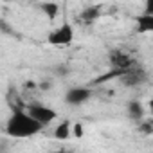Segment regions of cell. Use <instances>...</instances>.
<instances>
[{"instance_id":"obj_1","label":"cell","mask_w":153,"mask_h":153,"mask_svg":"<svg viewBox=\"0 0 153 153\" xmlns=\"http://www.w3.org/2000/svg\"><path fill=\"white\" fill-rule=\"evenodd\" d=\"M42 130H43V124L36 121L29 112H24L20 108H15V112L11 114L4 128L6 135L13 139H29L33 135H38Z\"/></svg>"},{"instance_id":"obj_2","label":"cell","mask_w":153,"mask_h":153,"mask_svg":"<svg viewBox=\"0 0 153 153\" xmlns=\"http://www.w3.org/2000/svg\"><path fill=\"white\" fill-rule=\"evenodd\" d=\"M74 40V29L70 24H61L58 29H54L49 36H47V42L54 47H65V45H70Z\"/></svg>"},{"instance_id":"obj_3","label":"cell","mask_w":153,"mask_h":153,"mask_svg":"<svg viewBox=\"0 0 153 153\" xmlns=\"http://www.w3.org/2000/svg\"><path fill=\"white\" fill-rule=\"evenodd\" d=\"M108 61H110V65H112V68H115V70H121L123 74L126 72V70H130L131 67H135L137 65V61L130 56V54H126V52H123V51H110V54H108ZM121 74V76H123Z\"/></svg>"},{"instance_id":"obj_4","label":"cell","mask_w":153,"mask_h":153,"mask_svg":"<svg viewBox=\"0 0 153 153\" xmlns=\"http://www.w3.org/2000/svg\"><path fill=\"white\" fill-rule=\"evenodd\" d=\"M146 79H148V74H146V70H144L142 67H139V65L131 67V68L126 70L123 76H119V81H121L123 87H139V85L146 83Z\"/></svg>"},{"instance_id":"obj_5","label":"cell","mask_w":153,"mask_h":153,"mask_svg":"<svg viewBox=\"0 0 153 153\" xmlns=\"http://www.w3.org/2000/svg\"><path fill=\"white\" fill-rule=\"evenodd\" d=\"M25 110H27L36 121H40L43 126H47L49 123H52V121L56 119V112H54L51 106H45V105H40V103H29V105L25 106Z\"/></svg>"},{"instance_id":"obj_6","label":"cell","mask_w":153,"mask_h":153,"mask_svg":"<svg viewBox=\"0 0 153 153\" xmlns=\"http://www.w3.org/2000/svg\"><path fill=\"white\" fill-rule=\"evenodd\" d=\"M92 96V90L87 87H72L65 92V103L70 106H79L83 103H87Z\"/></svg>"},{"instance_id":"obj_7","label":"cell","mask_w":153,"mask_h":153,"mask_svg":"<svg viewBox=\"0 0 153 153\" xmlns=\"http://www.w3.org/2000/svg\"><path fill=\"white\" fill-rule=\"evenodd\" d=\"M135 25H137V33L139 34L153 33V15L142 13V15L135 16Z\"/></svg>"},{"instance_id":"obj_8","label":"cell","mask_w":153,"mask_h":153,"mask_svg":"<svg viewBox=\"0 0 153 153\" xmlns=\"http://www.w3.org/2000/svg\"><path fill=\"white\" fill-rule=\"evenodd\" d=\"M101 16V6H88L79 13V20L85 24H92Z\"/></svg>"},{"instance_id":"obj_9","label":"cell","mask_w":153,"mask_h":153,"mask_svg":"<svg viewBox=\"0 0 153 153\" xmlns=\"http://www.w3.org/2000/svg\"><path fill=\"white\" fill-rule=\"evenodd\" d=\"M126 110H128V117L133 119V121H142L144 119V106L140 101L133 99L126 105Z\"/></svg>"},{"instance_id":"obj_10","label":"cell","mask_w":153,"mask_h":153,"mask_svg":"<svg viewBox=\"0 0 153 153\" xmlns=\"http://www.w3.org/2000/svg\"><path fill=\"white\" fill-rule=\"evenodd\" d=\"M70 131H72V126H70V121H63L56 126L54 130V137L58 140H67L70 137Z\"/></svg>"},{"instance_id":"obj_11","label":"cell","mask_w":153,"mask_h":153,"mask_svg":"<svg viewBox=\"0 0 153 153\" xmlns=\"http://www.w3.org/2000/svg\"><path fill=\"white\" fill-rule=\"evenodd\" d=\"M40 9L47 15V18L49 20H54L56 16H58V4H54V2H43L42 6H40Z\"/></svg>"},{"instance_id":"obj_12","label":"cell","mask_w":153,"mask_h":153,"mask_svg":"<svg viewBox=\"0 0 153 153\" xmlns=\"http://www.w3.org/2000/svg\"><path fill=\"white\" fill-rule=\"evenodd\" d=\"M139 131H140V133H146V135L153 133V123H149V121L140 123V124H139Z\"/></svg>"},{"instance_id":"obj_13","label":"cell","mask_w":153,"mask_h":153,"mask_svg":"<svg viewBox=\"0 0 153 153\" xmlns=\"http://www.w3.org/2000/svg\"><path fill=\"white\" fill-rule=\"evenodd\" d=\"M72 135H74L76 139H81V137H83V124H81V123L72 124Z\"/></svg>"},{"instance_id":"obj_14","label":"cell","mask_w":153,"mask_h":153,"mask_svg":"<svg viewBox=\"0 0 153 153\" xmlns=\"http://www.w3.org/2000/svg\"><path fill=\"white\" fill-rule=\"evenodd\" d=\"M52 72H54L56 76H59V78H61V76H67V74H68V68H67L65 65H58Z\"/></svg>"},{"instance_id":"obj_15","label":"cell","mask_w":153,"mask_h":153,"mask_svg":"<svg viewBox=\"0 0 153 153\" xmlns=\"http://www.w3.org/2000/svg\"><path fill=\"white\" fill-rule=\"evenodd\" d=\"M144 13L153 15V0H146L144 2Z\"/></svg>"},{"instance_id":"obj_16","label":"cell","mask_w":153,"mask_h":153,"mask_svg":"<svg viewBox=\"0 0 153 153\" xmlns=\"http://www.w3.org/2000/svg\"><path fill=\"white\" fill-rule=\"evenodd\" d=\"M38 88L43 90V92H47V90L52 88V83H51V81H42V83H38Z\"/></svg>"},{"instance_id":"obj_17","label":"cell","mask_w":153,"mask_h":153,"mask_svg":"<svg viewBox=\"0 0 153 153\" xmlns=\"http://www.w3.org/2000/svg\"><path fill=\"white\" fill-rule=\"evenodd\" d=\"M36 87V83H33V81H29V83H25V88H34Z\"/></svg>"},{"instance_id":"obj_18","label":"cell","mask_w":153,"mask_h":153,"mask_svg":"<svg viewBox=\"0 0 153 153\" xmlns=\"http://www.w3.org/2000/svg\"><path fill=\"white\" fill-rule=\"evenodd\" d=\"M148 106H149V110H151V114H153V99H149V103H148Z\"/></svg>"},{"instance_id":"obj_19","label":"cell","mask_w":153,"mask_h":153,"mask_svg":"<svg viewBox=\"0 0 153 153\" xmlns=\"http://www.w3.org/2000/svg\"><path fill=\"white\" fill-rule=\"evenodd\" d=\"M2 2H13V0H2Z\"/></svg>"}]
</instances>
